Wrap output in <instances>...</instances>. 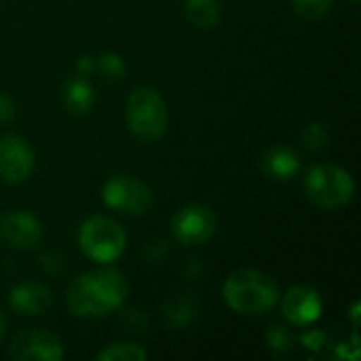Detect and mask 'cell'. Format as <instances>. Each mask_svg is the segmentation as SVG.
I'll use <instances>...</instances> for the list:
<instances>
[{
	"label": "cell",
	"instance_id": "cell-7",
	"mask_svg": "<svg viewBox=\"0 0 361 361\" xmlns=\"http://www.w3.org/2000/svg\"><path fill=\"white\" fill-rule=\"evenodd\" d=\"M216 228H218V218L214 209L201 203L184 205L171 218L173 237L182 245H201L214 237Z\"/></svg>",
	"mask_w": 361,
	"mask_h": 361
},
{
	"label": "cell",
	"instance_id": "cell-11",
	"mask_svg": "<svg viewBox=\"0 0 361 361\" xmlns=\"http://www.w3.org/2000/svg\"><path fill=\"white\" fill-rule=\"evenodd\" d=\"M42 239L40 220L30 212H11L0 218V241L13 250H32Z\"/></svg>",
	"mask_w": 361,
	"mask_h": 361
},
{
	"label": "cell",
	"instance_id": "cell-19",
	"mask_svg": "<svg viewBox=\"0 0 361 361\" xmlns=\"http://www.w3.org/2000/svg\"><path fill=\"white\" fill-rule=\"evenodd\" d=\"M302 146L309 150H322L328 144V129L322 123H309L300 137Z\"/></svg>",
	"mask_w": 361,
	"mask_h": 361
},
{
	"label": "cell",
	"instance_id": "cell-16",
	"mask_svg": "<svg viewBox=\"0 0 361 361\" xmlns=\"http://www.w3.org/2000/svg\"><path fill=\"white\" fill-rule=\"evenodd\" d=\"M97 361H144L148 360V353L135 345V343H114L106 349H102L97 355Z\"/></svg>",
	"mask_w": 361,
	"mask_h": 361
},
{
	"label": "cell",
	"instance_id": "cell-22",
	"mask_svg": "<svg viewBox=\"0 0 361 361\" xmlns=\"http://www.w3.org/2000/svg\"><path fill=\"white\" fill-rule=\"evenodd\" d=\"M15 114V106H13V99L6 97L4 93H0V125L8 123Z\"/></svg>",
	"mask_w": 361,
	"mask_h": 361
},
{
	"label": "cell",
	"instance_id": "cell-1",
	"mask_svg": "<svg viewBox=\"0 0 361 361\" xmlns=\"http://www.w3.org/2000/svg\"><path fill=\"white\" fill-rule=\"evenodd\" d=\"M127 279L114 269H99L80 275L68 288V309L82 319L104 317L116 311L127 298Z\"/></svg>",
	"mask_w": 361,
	"mask_h": 361
},
{
	"label": "cell",
	"instance_id": "cell-6",
	"mask_svg": "<svg viewBox=\"0 0 361 361\" xmlns=\"http://www.w3.org/2000/svg\"><path fill=\"white\" fill-rule=\"evenodd\" d=\"M102 199L110 209L129 216H142L154 203L150 186L133 176H114L108 180L102 188Z\"/></svg>",
	"mask_w": 361,
	"mask_h": 361
},
{
	"label": "cell",
	"instance_id": "cell-25",
	"mask_svg": "<svg viewBox=\"0 0 361 361\" xmlns=\"http://www.w3.org/2000/svg\"><path fill=\"white\" fill-rule=\"evenodd\" d=\"M353 2H357V0H353Z\"/></svg>",
	"mask_w": 361,
	"mask_h": 361
},
{
	"label": "cell",
	"instance_id": "cell-23",
	"mask_svg": "<svg viewBox=\"0 0 361 361\" xmlns=\"http://www.w3.org/2000/svg\"><path fill=\"white\" fill-rule=\"evenodd\" d=\"M324 332H319V330H313L311 334H305L302 336V343L307 345V347H313V349H319L322 345H324Z\"/></svg>",
	"mask_w": 361,
	"mask_h": 361
},
{
	"label": "cell",
	"instance_id": "cell-3",
	"mask_svg": "<svg viewBox=\"0 0 361 361\" xmlns=\"http://www.w3.org/2000/svg\"><path fill=\"white\" fill-rule=\"evenodd\" d=\"M129 131L142 142L161 140L167 131L169 114L163 95L152 87H137L131 91L125 108Z\"/></svg>",
	"mask_w": 361,
	"mask_h": 361
},
{
	"label": "cell",
	"instance_id": "cell-17",
	"mask_svg": "<svg viewBox=\"0 0 361 361\" xmlns=\"http://www.w3.org/2000/svg\"><path fill=\"white\" fill-rule=\"evenodd\" d=\"M165 317L171 326L184 328L195 317V302H190L186 296H176L165 305Z\"/></svg>",
	"mask_w": 361,
	"mask_h": 361
},
{
	"label": "cell",
	"instance_id": "cell-18",
	"mask_svg": "<svg viewBox=\"0 0 361 361\" xmlns=\"http://www.w3.org/2000/svg\"><path fill=\"white\" fill-rule=\"evenodd\" d=\"M95 68L106 78H121L125 74V61L116 53H104L95 59Z\"/></svg>",
	"mask_w": 361,
	"mask_h": 361
},
{
	"label": "cell",
	"instance_id": "cell-4",
	"mask_svg": "<svg viewBox=\"0 0 361 361\" xmlns=\"http://www.w3.org/2000/svg\"><path fill=\"white\" fill-rule=\"evenodd\" d=\"M307 199L324 209H338L355 195L353 176L338 165H315L305 176Z\"/></svg>",
	"mask_w": 361,
	"mask_h": 361
},
{
	"label": "cell",
	"instance_id": "cell-24",
	"mask_svg": "<svg viewBox=\"0 0 361 361\" xmlns=\"http://www.w3.org/2000/svg\"><path fill=\"white\" fill-rule=\"evenodd\" d=\"M2 334H4V315L0 313V338H2Z\"/></svg>",
	"mask_w": 361,
	"mask_h": 361
},
{
	"label": "cell",
	"instance_id": "cell-2",
	"mask_svg": "<svg viewBox=\"0 0 361 361\" xmlns=\"http://www.w3.org/2000/svg\"><path fill=\"white\" fill-rule=\"evenodd\" d=\"M226 305L241 315H260L279 302V283L256 269H241L228 275L222 288Z\"/></svg>",
	"mask_w": 361,
	"mask_h": 361
},
{
	"label": "cell",
	"instance_id": "cell-9",
	"mask_svg": "<svg viewBox=\"0 0 361 361\" xmlns=\"http://www.w3.org/2000/svg\"><path fill=\"white\" fill-rule=\"evenodd\" d=\"M34 169V150L27 140L19 135L0 137V178L8 184H19L30 178Z\"/></svg>",
	"mask_w": 361,
	"mask_h": 361
},
{
	"label": "cell",
	"instance_id": "cell-12",
	"mask_svg": "<svg viewBox=\"0 0 361 361\" xmlns=\"http://www.w3.org/2000/svg\"><path fill=\"white\" fill-rule=\"evenodd\" d=\"M8 305L19 315L38 317L53 307V292L40 281H25L11 290Z\"/></svg>",
	"mask_w": 361,
	"mask_h": 361
},
{
	"label": "cell",
	"instance_id": "cell-15",
	"mask_svg": "<svg viewBox=\"0 0 361 361\" xmlns=\"http://www.w3.org/2000/svg\"><path fill=\"white\" fill-rule=\"evenodd\" d=\"M184 13L192 25L209 30L220 21V0H184Z\"/></svg>",
	"mask_w": 361,
	"mask_h": 361
},
{
	"label": "cell",
	"instance_id": "cell-20",
	"mask_svg": "<svg viewBox=\"0 0 361 361\" xmlns=\"http://www.w3.org/2000/svg\"><path fill=\"white\" fill-rule=\"evenodd\" d=\"M296 13H300L302 17L307 19H319L324 17L330 6H332V0H292Z\"/></svg>",
	"mask_w": 361,
	"mask_h": 361
},
{
	"label": "cell",
	"instance_id": "cell-8",
	"mask_svg": "<svg viewBox=\"0 0 361 361\" xmlns=\"http://www.w3.org/2000/svg\"><path fill=\"white\" fill-rule=\"evenodd\" d=\"M8 355L17 361H59L63 360V345L53 332L25 330L11 341Z\"/></svg>",
	"mask_w": 361,
	"mask_h": 361
},
{
	"label": "cell",
	"instance_id": "cell-13",
	"mask_svg": "<svg viewBox=\"0 0 361 361\" xmlns=\"http://www.w3.org/2000/svg\"><path fill=\"white\" fill-rule=\"evenodd\" d=\"M260 169L271 180H290L300 171V157L288 146H271L260 157Z\"/></svg>",
	"mask_w": 361,
	"mask_h": 361
},
{
	"label": "cell",
	"instance_id": "cell-5",
	"mask_svg": "<svg viewBox=\"0 0 361 361\" xmlns=\"http://www.w3.org/2000/svg\"><path fill=\"white\" fill-rule=\"evenodd\" d=\"M78 245L93 262L110 264L123 256L127 247V233L116 220L108 216H93L82 222L78 231Z\"/></svg>",
	"mask_w": 361,
	"mask_h": 361
},
{
	"label": "cell",
	"instance_id": "cell-10",
	"mask_svg": "<svg viewBox=\"0 0 361 361\" xmlns=\"http://www.w3.org/2000/svg\"><path fill=\"white\" fill-rule=\"evenodd\" d=\"M322 311H324V300L319 292L311 286H294L281 298L283 317L298 328L315 324L322 317Z\"/></svg>",
	"mask_w": 361,
	"mask_h": 361
},
{
	"label": "cell",
	"instance_id": "cell-21",
	"mask_svg": "<svg viewBox=\"0 0 361 361\" xmlns=\"http://www.w3.org/2000/svg\"><path fill=\"white\" fill-rule=\"evenodd\" d=\"M269 345L277 351V353H286L292 345V334L279 326H275L271 332H269Z\"/></svg>",
	"mask_w": 361,
	"mask_h": 361
},
{
	"label": "cell",
	"instance_id": "cell-14",
	"mask_svg": "<svg viewBox=\"0 0 361 361\" xmlns=\"http://www.w3.org/2000/svg\"><path fill=\"white\" fill-rule=\"evenodd\" d=\"M95 104V91L85 76L70 78L63 89V106L70 114H87Z\"/></svg>",
	"mask_w": 361,
	"mask_h": 361
}]
</instances>
